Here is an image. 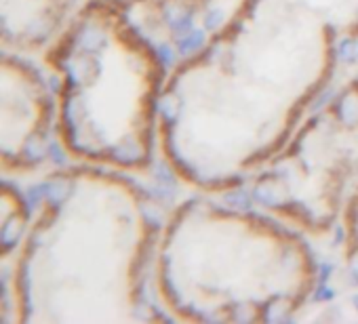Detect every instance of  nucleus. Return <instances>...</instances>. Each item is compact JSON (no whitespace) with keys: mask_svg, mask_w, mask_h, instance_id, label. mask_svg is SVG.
<instances>
[]
</instances>
